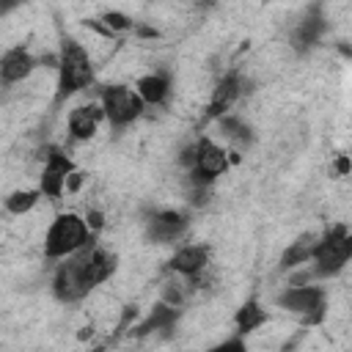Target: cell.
I'll return each instance as SVG.
<instances>
[{
	"label": "cell",
	"mask_w": 352,
	"mask_h": 352,
	"mask_svg": "<svg viewBox=\"0 0 352 352\" xmlns=\"http://www.w3.org/2000/svg\"><path fill=\"white\" fill-rule=\"evenodd\" d=\"M113 270H116L113 253H107L104 248H96V245H85V248L69 253L66 261L55 270L52 289H55L58 300L77 302L96 283H102Z\"/></svg>",
	"instance_id": "1"
},
{
	"label": "cell",
	"mask_w": 352,
	"mask_h": 352,
	"mask_svg": "<svg viewBox=\"0 0 352 352\" xmlns=\"http://www.w3.org/2000/svg\"><path fill=\"white\" fill-rule=\"evenodd\" d=\"M94 80V66L82 44L74 38H66L60 44V58H58V99H66L82 88H88Z\"/></svg>",
	"instance_id": "2"
},
{
	"label": "cell",
	"mask_w": 352,
	"mask_h": 352,
	"mask_svg": "<svg viewBox=\"0 0 352 352\" xmlns=\"http://www.w3.org/2000/svg\"><path fill=\"white\" fill-rule=\"evenodd\" d=\"M91 242V228L85 217L74 212H63L52 220V226L44 234V253L50 258H66L69 253L85 248Z\"/></svg>",
	"instance_id": "3"
},
{
	"label": "cell",
	"mask_w": 352,
	"mask_h": 352,
	"mask_svg": "<svg viewBox=\"0 0 352 352\" xmlns=\"http://www.w3.org/2000/svg\"><path fill=\"white\" fill-rule=\"evenodd\" d=\"M349 256H352V239L344 226H336L316 242L311 258H314L319 275H333L349 261Z\"/></svg>",
	"instance_id": "4"
},
{
	"label": "cell",
	"mask_w": 352,
	"mask_h": 352,
	"mask_svg": "<svg viewBox=\"0 0 352 352\" xmlns=\"http://www.w3.org/2000/svg\"><path fill=\"white\" fill-rule=\"evenodd\" d=\"M143 99L138 91H132L129 85H110L102 91V113L110 124L116 126H124V124H132L135 118H140L143 113Z\"/></svg>",
	"instance_id": "5"
},
{
	"label": "cell",
	"mask_w": 352,
	"mask_h": 352,
	"mask_svg": "<svg viewBox=\"0 0 352 352\" xmlns=\"http://www.w3.org/2000/svg\"><path fill=\"white\" fill-rule=\"evenodd\" d=\"M226 168H228L226 151L217 143H212V140L204 138V140L195 143V160L187 168V179L190 182H201V184H212V179L220 176Z\"/></svg>",
	"instance_id": "6"
},
{
	"label": "cell",
	"mask_w": 352,
	"mask_h": 352,
	"mask_svg": "<svg viewBox=\"0 0 352 352\" xmlns=\"http://www.w3.org/2000/svg\"><path fill=\"white\" fill-rule=\"evenodd\" d=\"M278 305H283L292 314H302L305 319H319L324 308V292L316 286H292L278 297Z\"/></svg>",
	"instance_id": "7"
},
{
	"label": "cell",
	"mask_w": 352,
	"mask_h": 352,
	"mask_svg": "<svg viewBox=\"0 0 352 352\" xmlns=\"http://www.w3.org/2000/svg\"><path fill=\"white\" fill-rule=\"evenodd\" d=\"M72 170H74L72 160H69L63 151L50 148V151L44 154V170H41V184H38V190H41L44 195H50V198L63 195L66 176H69Z\"/></svg>",
	"instance_id": "8"
},
{
	"label": "cell",
	"mask_w": 352,
	"mask_h": 352,
	"mask_svg": "<svg viewBox=\"0 0 352 352\" xmlns=\"http://www.w3.org/2000/svg\"><path fill=\"white\" fill-rule=\"evenodd\" d=\"M184 231H187V214H182V212H176V209L157 212V214L148 220V239H154V242H160V245L176 242Z\"/></svg>",
	"instance_id": "9"
},
{
	"label": "cell",
	"mask_w": 352,
	"mask_h": 352,
	"mask_svg": "<svg viewBox=\"0 0 352 352\" xmlns=\"http://www.w3.org/2000/svg\"><path fill=\"white\" fill-rule=\"evenodd\" d=\"M102 107L99 104H80L69 113V132L74 140H88L96 135L99 121H102Z\"/></svg>",
	"instance_id": "10"
},
{
	"label": "cell",
	"mask_w": 352,
	"mask_h": 352,
	"mask_svg": "<svg viewBox=\"0 0 352 352\" xmlns=\"http://www.w3.org/2000/svg\"><path fill=\"white\" fill-rule=\"evenodd\" d=\"M33 66H36V60L30 58V52L22 50V47H14V50H8V52L0 58V80H3L6 85L22 82V80L33 72Z\"/></svg>",
	"instance_id": "11"
},
{
	"label": "cell",
	"mask_w": 352,
	"mask_h": 352,
	"mask_svg": "<svg viewBox=\"0 0 352 352\" xmlns=\"http://www.w3.org/2000/svg\"><path fill=\"white\" fill-rule=\"evenodd\" d=\"M206 261H209L206 248H201V245H184V248H179V250L173 253L170 270H173L176 275H182V278H195V275L206 267Z\"/></svg>",
	"instance_id": "12"
},
{
	"label": "cell",
	"mask_w": 352,
	"mask_h": 352,
	"mask_svg": "<svg viewBox=\"0 0 352 352\" xmlns=\"http://www.w3.org/2000/svg\"><path fill=\"white\" fill-rule=\"evenodd\" d=\"M239 94H242V80H239V74H226V77L217 82V88L212 91V99H209V110H206V113H209L212 118L223 116Z\"/></svg>",
	"instance_id": "13"
},
{
	"label": "cell",
	"mask_w": 352,
	"mask_h": 352,
	"mask_svg": "<svg viewBox=\"0 0 352 352\" xmlns=\"http://www.w3.org/2000/svg\"><path fill=\"white\" fill-rule=\"evenodd\" d=\"M135 91L140 94V99H143L146 104H162V102L168 99V94H170V80H168V74L154 72V74L140 77Z\"/></svg>",
	"instance_id": "14"
},
{
	"label": "cell",
	"mask_w": 352,
	"mask_h": 352,
	"mask_svg": "<svg viewBox=\"0 0 352 352\" xmlns=\"http://www.w3.org/2000/svg\"><path fill=\"white\" fill-rule=\"evenodd\" d=\"M316 242H319V236L316 234H305V236H300L297 242H292L289 245V250L283 253V267H294V264H305L311 256H314V248H316Z\"/></svg>",
	"instance_id": "15"
},
{
	"label": "cell",
	"mask_w": 352,
	"mask_h": 352,
	"mask_svg": "<svg viewBox=\"0 0 352 352\" xmlns=\"http://www.w3.org/2000/svg\"><path fill=\"white\" fill-rule=\"evenodd\" d=\"M322 30H324L322 16H319V14H311V16H305V19L297 25V30H294V44H297L300 50H305V47L316 44V38L322 36Z\"/></svg>",
	"instance_id": "16"
},
{
	"label": "cell",
	"mask_w": 352,
	"mask_h": 352,
	"mask_svg": "<svg viewBox=\"0 0 352 352\" xmlns=\"http://www.w3.org/2000/svg\"><path fill=\"white\" fill-rule=\"evenodd\" d=\"M173 322H176V308H173V305H157V308L148 314V319L138 327V333L146 336V333H151V330H168Z\"/></svg>",
	"instance_id": "17"
},
{
	"label": "cell",
	"mask_w": 352,
	"mask_h": 352,
	"mask_svg": "<svg viewBox=\"0 0 352 352\" xmlns=\"http://www.w3.org/2000/svg\"><path fill=\"white\" fill-rule=\"evenodd\" d=\"M264 322H267V314H264V308H258V302H245L236 311V330L239 333H250Z\"/></svg>",
	"instance_id": "18"
},
{
	"label": "cell",
	"mask_w": 352,
	"mask_h": 352,
	"mask_svg": "<svg viewBox=\"0 0 352 352\" xmlns=\"http://www.w3.org/2000/svg\"><path fill=\"white\" fill-rule=\"evenodd\" d=\"M38 195H41V190H16L6 198V209L11 214H25L38 204Z\"/></svg>",
	"instance_id": "19"
},
{
	"label": "cell",
	"mask_w": 352,
	"mask_h": 352,
	"mask_svg": "<svg viewBox=\"0 0 352 352\" xmlns=\"http://www.w3.org/2000/svg\"><path fill=\"white\" fill-rule=\"evenodd\" d=\"M220 129L226 138H231L234 143H242V140H250V129L239 121V118H231V116H220Z\"/></svg>",
	"instance_id": "20"
},
{
	"label": "cell",
	"mask_w": 352,
	"mask_h": 352,
	"mask_svg": "<svg viewBox=\"0 0 352 352\" xmlns=\"http://www.w3.org/2000/svg\"><path fill=\"white\" fill-rule=\"evenodd\" d=\"M102 22H104V25H107V28H110L113 33H116V30H126V28L132 25V22H129V19L124 16V14H116V11H107Z\"/></svg>",
	"instance_id": "21"
},
{
	"label": "cell",
	"mask_w": 352,
	"mask_h": 352,
	"mask_svg": "<svg viewBox=\"0 0 352 352\" xmlns=\"http://www.w3.org/2000/svg\"><path fill=\"white\" fill-rule=\"evenodd\" d=\"M85 223H88L91 231H96V228H102V214L99 212H88L85 214Z\"/></svg>",
	"instance_id": "22"
},
{
	"label": "cell",
	"mask_w": 352,
	"mask_h": 352,
	"mask_svg": "<svg viewBox=\"0 0 352 352\" xmlns=\"http://www.w3.org/2000/svg\"><path fill=\"white\" fill-rule=\"evenodd\" d=\"M16 6H19V0H0V16H3V14H8V11H11V8H16Z\"/></svg>",
	"instance_id": "23"
},
{
	"label": "cell",
	"mask_w": 352,
	"mask_h": 352,
	"mask_svg": "<svg viewBox=\"0 0 352 352\" xmlns=\"http://www.w3.org/2000/svg\"><path fill=\"white\" fill-rule=\"evenodd\" d=\"M212 3H214V0H201V6H212Z\"/></svg>",
	"instance_id": "24"
}]
</instances>
